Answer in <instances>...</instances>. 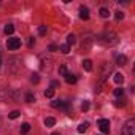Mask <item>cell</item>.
<instances>
[{"label":"cell","instance_id":"1","mask_svg":"<svg viewBox=\"0 0 135 135\" xmlns=\"http://www.w3.org/2000/svg\"><path fill=\"white\" fill-rule=\"evenodd\" d=\"M97 40H99V43H102V45H105V46H113V45L118 43V35H116L114 32L107 30V32H103L102 35H99Z\"/></svg>","mask_w":135,"mask_h":135},{"label":"cell","instance_id":"2","mask_svg":"<svg viewBox=\"0 0 135 135\" xmlns=\"http://www.w3.org/2000/svg\"><path fill=\"white\" fill-rule=\"evenodd\" d=\"M122 135H135V119L130 118L122 127Z\"/></svg>","mask_w":135,"mask_h":135},{"label":"cell","instance_id":"3","mask_svg":"<svg viewBox=\"0 0 135 135\" xmlns=\"http://www.w3.org/2000/svg\"><path fill=\"white\" fill-rule=\"evenodd\" d=\"M7 48H8L10 51H16L18 48H21V38H18V37H10V38L7 40Z\"/></svg>","mask_w":135,"mask_h":135},{"label":"cell","instance_id":"4","mask_svg":"<svg viewBox=\"0 0 135 135\" xmlns=\"http://www.w3.org/2000/svg\"><path fill=\"white\" fill-rule=\"evenodd\" d=\"M97 127L102 133H110V129H111V124L108 119H99L97 121Z\"/></svg>","mask_w":135,"mask_h":135},{"label":"cell","instance_id":"5","mask_svg":"<svg viewBox=\"0 0 135 135\" xmlns=\"http://www.w3.org/2000/svg\"><path fill=\"white\" fill-rule=\"evenodd\" d=\"M51 105H52L54 108H59V110H67V107H69V103H67V102H62V100H54Z\"/></svg>","mask_w":135,"mask_h":135},{"label":"cell","instance_id":"6","mask_svg":"<svg viewBox=\"0 0 135 135\" xmlns=\"http://www.w3.org/2000/svg\"><path fill=\"white\" fill-rule=\"evenodd\" d=\"M80 18L84 19V21L89 19V10H88L86 7H80Z\"/></svg>","mask_w":135,"mask_h":135},{"label":"cell","instance_id":"7","mask_svg":"<svg viewBox=\"0 0 135 135\" xmlns=\"http://www.w3.org/2000/svg\"><path fill=\"white\" fill-rule=\"evenodd\" d=\"M127 64V56H124V54H119L118 57H116V65H126Z\"/></svg>","mask_w":135,"mask_h":135},{"label":"cell","instance_id":"8","mask_svg":"<svg viewBox=\"0 0 135 135\" xmlns=\"http://www.w3.org/2000/svg\"><path fill=\"white\" fill-rule=\"evenodd\" d=\"M83 69H84L86 72H91V70H92V60H89V59L83 60Z\"/></svg>","mask_w":135,"mask_h":135},{"label":"cell","instance_id":"9","mask_svg":"<svg viewBox=\"0 0 135 135\" xmlns=\"http://www.w3.org/2000/svg\"><path fill=\"white\" fill-rule=\"evenodd\" d=\"M75 43H76V37H75L73 33H69V35H67V45L72 46V45H75Z\"/></svg>","mask_w":135,"mask_h":135},{"label":"cell","instance_id":"10","mask_svg":"<svg viewBox=\"0 0 135 135\" xmlns=\"http://www.w3.org/2000/svg\"><path fill=\"white\" fill-rule=\"evenodd\" d=\"M59 75H60V76H67V75H69V70H67V65H65V64H62V65L59 67Z\"/></svg>","mask_w":135,"mask_h":135},{"label":"cell","instance_id":"11","mask_svg":"<svg viewBox=\"0 0 135 135\" xmlns=\"http://www.w3.org/2000/svg\"><path fill=\"white\" fill-rule=\"evenodd\" d=\"M113 94H114L116 99H122V97H124V89H122V88H116Z\"/></svg>","mask_w":135,"mask_h":135},{"label":"cell","instance_id":"12","mask_svg":"<svg viewBox=\"0 0 135 135\" xmlns=\"http://www.w3.org/2000/svg\"><path fill=\"white\" fill-rule=\"evenodd\" d=\"M65 81L69 83V84H75V83H76V76H75V75H72V73H69V75L65 76Z\"/></svg>","mask_w":135,"mask_h":135},{"label":"cell","instance_id":"13","mask_svg":"<svg viewBox=\"0 0 135 135\" xmlns=\"http://www.w3.org/2000/svg\"><path fill=\"white\" fill-rule=\"evenodd\" d=\"M57 49H59L62 54H69V52H70V46H69V45H60Z\"/></svg>","mask_w":135,"mask_h":135},{"label":"cell","instance_id":"14","mask_svg":"<svg viewBox=\"0 0 135 135\" xmlns=\"http://www.w3.org/2000/svg\"><path fill=\"white\" fill-rule=\"evenodd\" d=\"M3 32H5L7 35H11V33L15 32V26H13V24H7L5 29H3Z\"/></svg>","mask_w":135,"mask_h":135},{"label":"cell","instance_id":"15","mask_svg":"<svg viewBox=\"0 0 135 135\" xmlns=\"http://www.w3.org/2000/svg\"><path fill=\"white\" fill-rule=\"evenodd\" d=\"M113 80H114V83H116V84H121V83L124 81V76H122V73H114Z\"/></svg>","mask_w":135,"mask_h":135},{"label":"cell","instance_id":"16","mask_svg":"<svg viewBox=\"0 0 135 135\" xmlns=\"http://www.w3.org/2000/svg\"><path fill=\"white\" fill-rule=\"evenodd\" d=\"M29 130H30V124H29V122H24V124L21 126V133L26 135V133H29Z\"/></svg>","mask_w":135,"mask_h":135},{"label":"cell","instance_id":"17","mask_svg":"<svg viewBox=\"0 0 135 135\" xmlns=\"http://www.w3.org/2000/svg\"><path fill=\"white\" fill-rule=\"evenodd\" d=\"M88 127H89V122H81V124L78 126V132H80V133H84V132L88 130Z\"/></svg>","mask_w":135,"mask_h":135},{"label":"cell","instance_id":"18","mask_svg":"<svg viewBox=\"0 0 135 135\" xmlns=\"http://www.w3.org/2000/svg\"><path fill=\"white\" fill-rule=\"evenodd\" d=\"M54 124H56V119H54V118H46V119H45V126H46V127H52Z\"/></svg>","mask_w":135,"mask_h":135},{"label":"cell","instance_id":"19","mask_svg":"<svg viewBox=\"0 0 135 135\" xmlns=\"http://www.w3.org/2000/svg\"><path fill=\"white\" fill-rule=\"evenodd\" d=\"M30 81H32L33 84H37V83L40 81V76H38V73H32V75H30Z\"/></svg>","mask_w":135,"mask_h":135},{"label":"cell","instance_id":"20","mask_svg":"<svg viewBox=\"0 0 135 135\" xmlns=\"http://www.w3.org/2000/svg\"><path fill=\"white\" fill-rule=\"evenodd\" d=\"M45 97L52 99V97H54V89H51V88H49V89H46V91H45Z\"/></svg>","mask_w":135,"mask_h":135},{"label":"cell","instance_id":"21","mask_svg":"<svg viewBox=\"0 0 135 135\" xmlns=\"http://www.w3.org/2000/svg\"><path fill=\"white\" fill-rule=\"evenodd\" d=\"M99 13H100V16H102V18H108V16H110V11H108L107 8H100V11H99Z\"/></svg>","mask_w":135,"mask_h":135},{"label":"cell","instance_id":"22","mask_svg":"<svg viewBox=\"0 0 135 135\" xmlns=\"http://www.w3.org/2000/svg\"><path fill=\"white\" fill-rule=\"evenodd\" d=\"M19 114H21V113H19L18 110H15V111H11V113L8 114V118H10V119H16V118H19Z\"/></svg>","mask_w":135,"mask_h":135},{"label":"cell","instance_id":"23","mask_svg":"<svg viewBox=\"0 0 135 135\" xmlns=\"http://www.w3.org/2000/svg\"><path fill=\"white\" fill-rule=\"evenodd\" d=\"M114 18H116V21H122L124 19V13L122 11H116L114 13Z\"/></svg>","mask_w":135,"mask_h":135},{"label":"cell","instance_id":"24","mask_svg":"<svg viewBox=\"0 0 135 135\" xmlns=\"http://www.w3.org/2000/svg\"><path fill=\"white\" fill-rule=\"evenodd\" d=\"M26 102L33 103V102H35V95H33V94H27V95H26Z\"/></svg>","mask_w":135,"mask_h":135},{"label":"cell","instance_id":"25","mask_svg":"<svg viewBox=\"0 0 135 135\" xmlns=\"http://www.w3.org/2000/svg\"><path fill=\"white\" fill-rule=\"evenodd\" d=\"M88 110H89V102L84 100V102L81 103V111H88Z\"/></svg>","mask_w":135,"mask_h":135},{"label":"cell","instance_id":"26","mask_svg":"<svg viewBox=\"0 0 135 135\" xmlns=\"http://www.w3.org/2000/svg\"><path fill=\"white\" fill-rule=\"evenodd\" d=\"M46 32H48V29H46V26H40V27H38V33H40V35H45Z\"/></svg>","mask_w":135,"mask_h":135},{"label":"cell","instance_id":"27","mask_svg":"<svg viewBox=\"0 0 135 135\" xmlns=\"http://www.w3.org/2000/svg\"><path fill=\"white\" fill-rule=\"evenodd\" d=\"M114 105H116V107H124L126 103H124L122 99H116V100H114Z\"/></svg>","mask_w":135,"mask_h":135},{"label":"cell","instance_id":"28","mask_svg":"<svg viewBox=\"0 0 135 135\" xmlns=\"http://www.w3.org/2000/svg\"><path fill=\"white\" fill-rule=\"evenodd\" d=\"M59 86H60V83H59V81H52V83H51V89H54V88H59Z\"/></svg>","mask_w":135,"mask_h":135},{"label":"cell","instance_id":"29","mask_svg":"<svg viewBox=\"0 0 135 135\" xmlns=\"http://www.w3.org/2000/svg\"><path fill=\"white\" fill-rule=\"evenodd\" d=\"M33 45H35V38L32 37V38H29V48H32Z\"/></svg>","mask_w":135,"mask_h":135},{"label":"cell","instance_id":"30","mask_svg":"<svg viewBox=\"0 0 135 135\" xmlns=\"http://www.w3.org/2000/svg\"><path fill=\"white\" fill-rule=\"evenodd\" d=\"M48 49H49L51 52H54V51H57V46H56V45H49V48H48Z\"/></svg>","mask_w":135,"mask_h":135},{"label":"cell","instance_id":"31","mask_svg":"<svg viewBox=\"0 0 135 135\" xmlns=\"http://www.w3.org/2000/svg\"><path fill=\"white\" fill-rule=\"evenodd\" d=\"M51 135H60V133H59V132H52Z\"/></svg>","mask_w":135,"mask_h":135},{"label":"cell","instance_id":"32","mask_svg":"<svg viewBox=\"0 0 135 135\" xmlns=\"http://www.w3.org/2000/svg\"><path fill=\"white\" fill-rule=\"evenodd\" d=\"M0 67H2V57H0Z\"/></svg>","mask_w":135,"mask_h":135}]
</instances>
